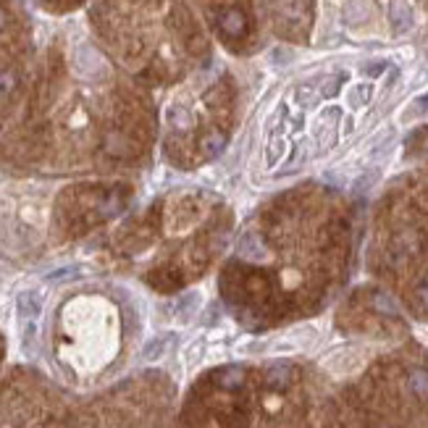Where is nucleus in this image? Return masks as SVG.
Listing matches in <instances>:
<instances>
[{
  "label": "nucleus",
  "mask_w": 428,
  "mask_h": 428,
  "mask_svg": "<svg viewBox=\"0 0 428 428\" xmlns=\"http://www.w3.org/2000/svg\"><path fill=\"white\" fill-rule=\"evenodd\" d=\"M389 24L394 35H407L415 26V14L407 0H389Z\"/></svg>",
  "instance_id": "nucleus-1"
},
{
  "label": "nucleus",
  "mask_w": 428,
  "mask_h": 428,
  "mask_svg": "<svg viewBox=\"0 0 428 428\" xmlns=\"http://www.w3.org/2000/svg\"><path fill=\"white\" fill-rule=\"evenodd\" d=\"M226 145H229V139H226V134H223L221 129H210L200 139V153H203L205 161H215L218 155H223Z\"/></svg>",
  "instance_id": "nucleus-3"
},
{
  "label": "nucleus",
  "mask_w": 428,
  "mask_h": 428,
  "mask_svg": "<svg viewBox=\"0 0 428 428\" xmlns=\"http://www.w3.org/2000/svg\"><path fill=\"white\" fill-rule=\"evenodd\" d=\"M242 255L247 257V260H263L266 257V250L260 247V242H257V237H252V234H247L245 240H242Z\"/></svg>",
  "instance_id": "nucleus-13"
},
{
  "label": "nucleus",
  "mask_w": 428,
  "mask_h": 428,
  "mask_svg": "<svg viewBox=\"0 0 428 428\" xmlns=\"http://www.w3.org/2000/svg\"><path fill=\"white\" fill-rule=\"evenodd\" d=\"M415 297H418L420 308L428 310V274L423 276V279L418 282V287H415Z\"/></svg>",
  "instance_id": "nucleus-19"
},
{
  "label": "nucleus",
  "mask_w": 428,
  "mask_h": 428,
  "mask_svg": "<svg viewBox=\"0 0 428 428\" xmlns=\"http://www.w3.org/2000/svg\"><path fill=\"white\" fill-rule=\"evenodd\" d=\"M407 392L420 400V402H428V370L426 368H412L407 373Z\"/></svg>",
  "instance_id": "nucleus-6"
},
{
  "label": "nucleus",
  "mask_w": 428,
  "mask_h": 428,
  "mask_svg": "<svg viewBox=\"0 0 428 428\" xmlns=\"http://www.w3.org/2000/svg\"><path fill=\"white\" fill-rule=\"evenodd\" d=\"M69 276H74V268H60V271L48 276V282H60V279H69Z\"/></svg>",
  "instance_id": "nucleus-20"
},
{
  "label": "nucleus",
  "mask_w": 428,
  "mask_h": 428,
  "mask_svg": "<svg viewBox=\"0 0 428 428\" xmlns=\"http://www.w3.org/2000/svg\"><path fill=\"white\" fill-rule=\"evenodd\" d=\"M173 336L171 334H163V336H155L150 342L145 344V350H142V360H158L166 355V350L171 347Z\"/></svg>",
  "instance_id": "nucleus-10"
},
{
  "label": "nucleus",
  "mask_w": 428,
  "mask_h": 428,
  "mask_svg": "<svg viewBox=\"0 0 428 428\" xmlns=\"http://www.w3.org/2000/svg\"><path fill=\"white\" fill-rule=\"evenodd\" d=\"M18 87V74L14 69H0V97H9L14 95V90Z\"/></svg>",
  "instance_id": "nucleus-14"
},
{
  "label": "nucleus",
  "mask_w": 428,
  "mask_h": 428,
  "mask_svg": "<svg viewBox=\"0 0 428 428\" xmlns=\"http://www.w3.org/2000/svg\"><path fill=\"white\" fill-rule=\"evenodd\" d=\"M370 308L376 310L378 316H386V318L400 316V305H397V300H394L389 291H381V289L370 294Z\"/></svg>",
  "instance_id": "nucleus-7"
},
{
  "label": "nucleus",
  "mask_w": 428,
  "mask_h": 428,
  "mask_svg": "<svg viewBox=\"0 0 428 428\" xmlns=\"http://www.w3.org/2000/svg\"><path fill=\"white\" fill-rule=\"evenodd\" d=\"M370 97H373V85L360 82V85L350 87V92H347V103H350L352 111H360V108H365V105L370 103Z\"/></svg>",
  "instance_id": "nucleus-8"
},
{
  "label": "nucleus",
  "mask_w": 428,
  "mask_h": 428,
  "mask_svg": "<svg viewBox=\"0 0 428 428\" xmlns=\"http://www.w3.org/2000/svg\"><path fill=\"white\" fill-rule=\"evenodd\" d=\"M245 26H247V21H245V14L237 9H229L223 11L221 16H218V29H221L226 37H242L245 35Z\"/></svg>",
  "instance_id": "nucleus-5"
},
{
  "label": "nucleus",
  "mask_w": 428,
  "mask_h": 428,
  "mask_svg": "<svg viewBox=\"0 0 428 428\" xmlns=\"http://www.w3.org/2000/svg\"><path fill=\"white\" fill-rule=\"evenodd\" d=\"M386 69H389V63H386V60H368V63H363V66H360L363 77H370V79L381 77Z\"/></svg>",
  "instance_id": "nucleus-16"
},
{
  "label": "nucleus",
  "mask_w": 428,
  "mask_h": 428,
  "mask_svg": "<svg viewBox=\"0 0 428 428\" xmlns=\"http://www.w3.org/2000/svg\"><path fill=\"white\" fill-rule=\"evenodd\" d=\"M370 18V3L368 0H355L344 9V21L347 24H363Z\"/></svg>",
  "instance_id": "nucleus-11"
},
{
  "label": "nucleus",
  "mask_w": 428,
  "mask_h": 428,
  "mask_svg": "<svg viewBox=\"0 0 428 428\" xmlns=\"http://www.w3.org/2000/svg\"><path fill=\"white\" fill-rule=\"evenodd\" d=\"M6 21H9V18H6V14L0 11V29H6Z\"/></svg>",
  "instance_id": "nucleus-22"
},
{
  "label": "nucleus",
  "mask_w": 428,
  "mask_h": 428,
  "mask_svg": "<svg viewBox=\"0 0 428 428\" xmlns=\"http://www.w3.org/2000/svg\"><path fill=\"white\" fill-rule=\"evenodd\" d=\"M376 428H392V426H376Z\"/></svg>",
  "instance_id": "nucleus-23"
},
{
  "label": "nucleus",
  "mask_w": 428,
  "mask_h": 428,
  "mask_svg": "<svg viewBox=\"0 0 428 428\" xmlns=\"http://www.w3.org/2000/svg\"><path fill=\"white\" fill-rule=\"evenodd\" d=\"M428 113V92L415 97L410 105H407V111H405V119H418V116H426Z\"/></svg>",
  "instance_id": "nucleus-15"
},
{
  "label": "nucleus",
  "mask_w": 428,
  "mask_h": 428,
  "mask_svg": "<svg viewBox=\"0 0 428 428\" xmlns=\"http://www.w3.org/2000/svg\"><path fill=\"white\" fill-rule=\"evenodd\" d=\"M339 85H342V77L331 79V82H328V85L323 87V95H326V97H331V95H334L336 90H339Z\"/></svg>",
  "instance_id": "nucleus-21"
},
{
  "label": "nucleus",
  "mask_w": 428,
  "mask_h": 428,
  "mask_svg": "<svg viewBox=\"0 0 428 428\" xmlns=\"http://www.w3.org/2000/svg\"><path fill=\"white\" fill-rule=\"evenodd\" d=\"M215 381H218L221 389H240V386L245 384V370L234 368V365L232 368H223V370H218Z\"/></svg>",
  "instance_id": "nucleus-12"
},
{
  "label": "nucleus",
  "mask_w": 428,
  "mask_h": 428,
  "mask_svg": "<svg viewBox=\"0 0 428 428\" xmlns=\"http://www.w3.org/2000/svg\"><path fill=\"white\" fill-rule=\"evenodd\" d=\"M74 66H77V74H82V77H95L103 69V60L90 45H79L77 53H74Z\"/></svg>",
  "instance_id": "nucleus-2"
},
{
  "label": "nucleus",
  "mask_w": 428,
  "mask_h": 428,
  "mask_svg": "<svg viewBox=\"0 0 428 428\" xmlns=\"http://www.w3.org/2000/svg\"><path fill=\"white\" fill-rule=\"evenodd\" d=\"M284 139H274L271 142V147H268V153H266V161H268V166H276V163L282 161V155H284Z\"/></svg>",
  "instance_id": "nucleus-18"
},
{
  "label": "nucleus",
  "mask_w": 428,
  "mask_h": 428,
  "mask_svg": "<svg viewBox=\"0 0 428 428\" xmlns=\"http://www.w3.org/2000/svg\"><path fill=\"white\" fill-rule=\"evenodd\" d=\"M197 302H200V297H197L195 291H189V294H184V297L179 300V305H176V308H179V316H181V318H189V313H192V310L197 308Z\"/></svg>",
  "instance_id": "nucleus-17"
},
{
  "label": "nucleus",
  "mask_w": 428,
  "mask_h": 428,
  "mask_svg": "<svg viewBox=\"0 0 428 428\" xmlns=\"http://www.w3.org/2000/svg\"><path fill=\"white\" fill-rule=\"evenodd\" d=\"M16 308L21 321H37L43 313V297L37 291H21L16 297Z\"/></svg>",
  "instance_id": "nucleus-4"
},
{
  "label": "nucleus",
  "mask_w": 428,
  "mask_h": 428,
  "mask_svg": "<svg viewBox=\"0 0 428 428\" xmlns=\"http://www.w3.org/2000/svg\"><path fill=\"white\" fill-rule=\"evenodd\" d=\"M289 381H291V368L287 365V363H276L274 368H268V373H266V384L271 386V389H287L289 386Z\"/></svg>",
  "instance_id": "nucleus-9"
}]
</instances>
